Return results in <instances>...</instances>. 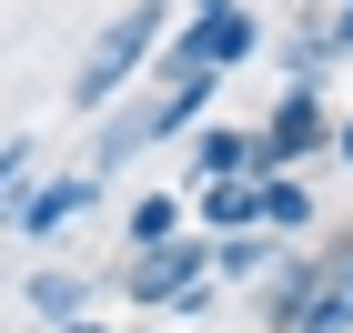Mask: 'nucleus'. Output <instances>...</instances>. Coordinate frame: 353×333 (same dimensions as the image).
<instances>
[{
	"label": "nucleus",
	"instance_id": "11",
	"mask_svg": "<svg viewBox=\"0 0 353 333\" xmlns=\"http://www.w3.org/2000/svg\"><path fill=\"white\" fill-rule=\"evenodd\" d=\"M21 303L61 333V323H81V313H91V273H30V283H21Z\"/></svg>",
	"mask_w": 353,
	"mask_h": 333
},
{
	"label": "nucleus",
	"instance_id": "17",
	"mask_svg": "<svg viewBox=\"0 0 353 333\" xmlns=\"http://www.w3.org/2000/svg\"><path fill=\"white\" fill-rule=\"evenodd\" d=\"M61 333H101V323H91V313H81V323H61Z\"/></svg>",
	"mask_w": 353,
	"mask_h": 333
},
{
	"label": "nucleus",
	"instance_id": "1",
	"mask_svg": "<svg viewBox=\"0 0 353 333\" xmlns=\"http://www.w3.org/2000/svg\"><path fill=\"white\" fill-rule=\"evenodd\" d=\"M252 51H263V21H252L243 0H192V21H172L162 51H152V91H172V81H232Z\"/></svg>",
	"mask_w": 353,
	"mask_h": 333
},
{
	"label": "nucleus",
	"instance_id": "12",
	"mask_svg": "<svg viewBox=\"0 0 353 333\" xmlns=\"http://www.w3.org/2000/svg\"><path fill=\"white\" fill-rule=\"evenodd\" d=\"M272 263H283L272 232H222V243H212V283H263Z\"/></svg>",
	"mask_w": 353,
	"mask_h": 333
},
{
	"label": "nucleus",
	"instance_id": "4",
	"mask_svg": "<svg viewBox=\"0 0 353 333\" xmlns=\"http://www.w3.org/2000/svg\"><path fill=\"white\" fill-rule=\"evenodd\" d=\"M121 293H132L141 313H202L212 303V243H202V232H172V243L132 252V263H121Z\"/></svg>",
	"mask_w": 353,
	"mask_h": 333
},
{
	"label": "nucleus",
	"instance_id": "3",
	"mask_svg": "<svg viewBox=\"0 0 353 333\" xmlns=\"http://www.w3.org/2000/svg\"><path fill=\"white\" fill-rule=\"evenodd\" d=\"M212 101H222V81H172V91H141L132 111H101V132H91V162L81 172H132L141 152H162V141H182L192 121H212Z\"/></svg>",
	"mask_w": 353,
	"mask_h": 333
},
{
	"label": "nucleus",
	"instance_id": "8",
	"mask_svg": "<svg viewBox=\"0 0 353 333\" xmlns=\"http://www.w3.org/2000/svg\"><path fill=\"white\" fill-rule=\"evenodd\" d=\"M263 172H252V182H202V192H182L192 202V232H202V243H222V232H263Z\"/></svg>",
	"mask_w": 353,
	"mask_h": 333
},
{
	"label": "nucleus",
	"instance_id": "2",
	"mask_svg": "<svg viewBox=\"0 0 353 333\" xmlns=\"http://www.w3.org/2000/svg\"><path fill=\"white\" fill-rule=\"evenodd\" d=\"M172 10H182V0H132L121 21H101V30H91V51L71 61V111H91V121H101V111L121 101L141 71H152V51H162Z\"/></svg>",
	"mask_w": 353,
	"mask_h": 333
},
{
	"label": "nucleus",
	"instance_id": "15",
	"mask_svg": "<svg viewBox=\"0 0 353 333\" xmlns=\"http://www.w3.org/2000/svg\"><path fill=\"white\" fill-rule=\"evenodd\" d=\"M313 41H323V51H333V61H343V51H353V0H333V10H323V30H313Z\"/></svg>",
	"mask_w": 353,
	"mask_h": 333
},
{
	"label": "nucleus",
	"instance_id": "14",
	"mask_svg": "<svg viewBox=\"0 0 353 333\" xmlns=\"http://www.w3.org/2000/svg\"><path fill=\"white\" fill-rule=\"evenodd\" d=\"M30 162H41L30 141H0V222H10V202L30 192Z\"/></svg>",
	"mask_w": 353,
	"mask_h": 333
},
{
	"label": "nucleus",
	"instance_id": "16",
	"mask_svg": "<svg viewBox=\"0 0 353 333\" xmlns=\"http://www.w3.org/2000/svg\"><path fill=\"white\" fill-rule=\"evenodd\" d=\"M323 162H343V172H353V111H333V152H323Z\"/></svg>",
	"mask_w": 353,
	"mask_h": 333
},
{
	"label": "nucleus",
	"instance_id": "6",
	"mask_svg": "<svg viewBox=\"0 0 353 333\" xmlns=\"http://www.w3.org/2000/svg\"><path fill=\"white\" fill-rule=\"evenodd\" d=\"M81 212H101V172H51V182H30V192L10 202V232H21V243H51V232H71Z\"/></svg>",
	"mask_w": 353,
	"mask_h": 333
},
{
	"label": "nucleus",
	"instance_id": "9",
	"mask_svg": "<svg viewBox=\"0 0 353 333\" xmlns=\"http://www.w3.org/2000/svg\"><path fill=\"white\" fill-rule=\"evenodd\" d=\"M263 232L272 243H313V172H263Z\"/></svg>",
	"mask_w": 353,
	"mask_h": 333
},
{
	"label": "nucleus",
	"instance_id": "10",
	"mask_svg": "<svg viewBox=\"0 0 353 333\" xmlns=\"http://www.w3.org/2000/svg\"><path fill=\"white\" fill-rule=\"evenodd\" d=\"M121 232H132V252H152V243H172V232H192L182 182H152V192H132V202H121Z\"/></svg>",
	"mask_w": 353,
	"mask_h": 333
},
{
	"label": "nucleus",
	"instance_id": "13",
	"mask_svg": "<svg viewBox=\"0 0 353 333\" xmlns=\"http://www.w3.org/2000/svg\"><path fill=\"white\" fill-rule=\"evenodd\" d=\"M283 71H293L303 91H323V81H333V51L313 41V30H293V41H283Z\"/></svg>",
	"mask_w": 353,
	"mask_h": 333
},
{
	"label": "nucleus",
	"instance_id": "7",
	"mask_svg": "<svg viewBox=\"0 0 353 333\" xmlns=\"http://www.w3.org/2000/svg\"><path fill=\"white\" fill-rule=\"evenodd\" d=\"M182 192H202V182H252L263 172V152H252V121H192L182 132Z\"/></svg>",
	"mask_w": 353,
	"mask_h": 333
},
{
	"label": "nucleus",
	"instance_id": "5",
	"mask_svg": "<svg viewBox=\"0 0 353 333\" xmlns=\"http://www.w3.org/2000/svg\"><path fill=\"white\" fill-rule=\"evenodd\" d=\"M252 152H263V172H313L333 152V101L303 91V81H283V101L252 121Z\"/></svg>",
	"mask_w": 353,
	"mask_h": 333
}]
</instances>
